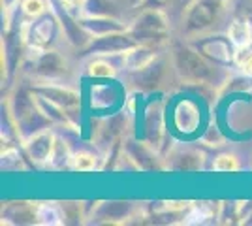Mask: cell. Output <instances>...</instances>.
<instances>
[{"label": "cell", "mask_w": 252, "mask_h": 226, "mask_svg": "<svg viewBox=\"0 0 252 226\" xmlns=\"http://www.w3.org/2000/svg\"><path fill=\"white\" fill-rule=\"evenodd\" d=\"M134 8L128 0H85L81 15L85 17H111L126 21V13Z\"/></svg>", "instance_id": "obj_14"}, {"label": "cell", "mask_w": 252, "mask_h": 226, "mask_svg": "<svg viewBox=\"0 0 252 226\" xmlns=\"http://www.w3.org/2000/svg\"><path fill=\"white\" fill-rule=\"evenodd\" d=\"M25 51H29V45L25 43V38H23L21 25L19 27L10 25L6 31L4 43H2V66H4V74H6L8 81L15 75L17 68L25 63V59H27Z\"/></svg>", "instance_id": "obj_9"}, {"label": "cell", "mask_w": 252, "mask_h": 226, "mask_svg": "<svg viewBox=\"0 0 252 226\" xmlns=\"http://www.w3.org/2000/svg\"><path fill=\"white\" fill-rule=\"evenodd\" d=\"M162 47H153V45H136L134 49L126 51L123 55V68L126 72H137L141 68L149 66L158 59V51Z\"/></svg>", "instance_id": "obj_17"}, {"label": "cell", "mask_w": 252, "mask_h": 226, "mask_svg": "<svg viewBox=\"0 0 252 226\" xmlns=\"http://www.w3.org/2000/svg\"><path fill=\"white\" fill-rule=\"evenodd\" d=\"M189 43L196 47L205 59L222 68L237 65V47L231 43L228 34H201L190 38Z\"/></svg>", "instance_id": "obj_6"}, {"label": "cell", "mask_w": 252, "mask_h": 226, "mask_svg": "<svg viewBox=\"0 0 252 226\" xmlns=\"http://www.w3.org/2000/svg\"><path fill=\"white\" fill-rule=\"evenodd\" d=\"M222 11L224 8L211 0H194L183 15L181 36L190 40V38H196L201 34H207L220 19Z\"/></svg>", "instance_id": "obj_5"}, {"label": "cell", "mask_w": 252, "mask_h": 226, "mask_svg": "<svg viewBox=\"0 0 252 226\" xmlns=\"http://www.w3.org/2000/svg\"><path fill=\"white\" fill-rule=\"evenodd\" d=\"M226 11H230L231 19L239 17V19L252 21V0H230Z\"/></svg>", "instance_id": "obj_27"}, {"label": "cell", "mask_w": 252, "mask_h": 226, "mask_svg": "<svg viewBox=\"0 0 252 226\" xmlns=\"http://www.w3.org/2000/svg\"><path fill=\"white\" fill-rule=\"evenodd\" d=\"M125 121H126V113L123 115H115L111 119H105L102 123V127L98 129V134H96V141L100 145H104L105 149H109L115 141L121 140L123 136V129H125Z\"/></svg>", "instance_id": "obj_20"}, {"label": "cell", "mask_w": 252, "mask_h": 226, "mask_svg": "<svg viewBox=\"0 0 252 226\" xmlns=\"http://www.w3.org/2000/svg\"><path fill=\"white\" fill-rule=\"evenodd\" d=\"M239 68H241V72L247 75V77H252V53H249L247 59L239 63Z\"/></svg>", "instance_id": "obj_32"}, {"label": "cell", "mask_w": 252, "mask_h": 226, "mask_svg": "<svg viewBox=\"0 0 252 226\" xmlns=\"http://www.w3.org/2000/svg\"><path fill=\"white\" fill-rule=\"evenodd\" d=\"M134 207L128 202H105V204L100 205L96 217L98 219H104V221H121V219H128L132 215Z\"/></svg>", "instance_id": "obj_21"}, {"label": "cell", "mask_w": 252, "mask_h": 226, "mask_svg": "<svg viewBox=\"0 0 252 226\" xmlns=\"http://www.w3.org/2000/svg\"><path fill=\"white\" fill-rule=\"evenodd\" d=\"M59 31H61V23L53 13V10L38 19L21 23L23 38H25V43L29 45V49H38V51L53 49V45L59 38Z\"/></svg>", "instance_id": "obj_7"}, {"label": "cell", "mask_w": 252, "mask_h": 226, "mask_svg": "<svg viewBox=\"0 0 252 226\" xmlns=\"http://www.w3.org/2000/svg\"><path fill=\"white\" fill-rule=\"evenodd\" d=\"M192 2H194V0H171L169 6L166 8V13H168L169 21H177V23L183 21V15H185V11L190 8Z\"/></svg>", "instance_id": "obj_28"}, {"label": "cell", "mask_w": 252, "mask_h": 226, "mask_svg": "<svg viewBox=\"0 0 252 226\" xmlns=\"http://www.w3.org/2000/svg\"><path fill=\"white\" fill-rule=\"evenodd\" d=\"M164 74H166V65L164 61L158 57L155 63H151L149 66L137 70V72H128V79L130 83L134 85V89H141V91H151L162 83L164 79Z\"/></svg>", "instance_id": "obj_15"}, {"label": "cell", "mask_w": 252, "mask_h": 226, "mask_svg": "<svg viewBox=\"0 0 252 226\" xmlns=\"http://www.w3.org/2000/svg\"><path fill=\"white\" fill-rule=\"evenodd\" d=\"M164 168L171 172H196L201 168V153L189 145H175L166 153Z\"/></svg>", "instance_id": "obj_12"}, {"label": "cell", "mask_w": 252, "mask_h": 226, "mask_svg": "<svg viewBox=\"0 0 252 226\" xmlns=\"http://www.w3.org/2000/svg\"><path fill=\"white\" fill-rule=\"evenodd\" d=\"M59 2H61L70 13H74L77 17L81 15V10H83V6H85V0H59Z\"/></svg>", "instance_id": "obj_30"}, {"label": "cell", "mask_w": 252, "mask_h": 226, "mask_svg": "<svg viewBox=\"0 0 252 226\" xmlns=\"http://www.w3.org/2000/svg\"><path fill=\"white\" fill-rule=\"evenodd\" d=\"M171 66L183 83L190 85H220L222 66L211 63L203 55L192 47L190 43H173L171 51Z\"/></svg>", "instance_id": "obj_1"}, {"label": "cell", "mask_w": 252, "mask_h": 226, "mask_svg": "<svg viewBox=\"0 0 252 226\" xmlns=\"http://www.w3.org/2000/svg\"><path fill=\"white\" fill-rule=\"evenodd\" d=\"M201 140H203V143H207V145H213V147L217 145V147H219V145L224 143V136H222L220 130L217 129V127H209Z\"/></svg>", "instance_id": "obj_29"}, {"label": "cell", "mask_w": 252, "mask_h": 226, "mask_svg": "<svg viewBox=\"0 0 252 226\" xmlns=\"http://www.w3.org/2000/svg\"><path fill=\"white\" fill-rule=\"evenodd\" d=\"M239 168H241L239 159L233 153H220L213 162V170L215 172H237Z\"/></svg>", "instance_id": "obj_26"}, {"label": "cell", "mask_w": 252, "mask_h": 226, "mask_svg": "<svg viewBox=\"0 0 252 226\" xmlns=\"http://www.w3.org/2000/svg\"><path fill=\"white\" fill-rule=\"evenodd\" d=\"M36 223L38 225H63V211L55 204H38L36 205Z\"/></svg>", "instance_id": "obj_23"}, {"label": "cell", "mask_w": 252, "mask_h": 226, "mask_svg": "<svg viewBox=\"0 0 252 226\" xmlns=\"http://www.w3.org/2000/svg\"><path fill=\"white\" fill-rule=\"evenodd\" d=\"M79 25L83 27L85 32L91 38L128 31V23L123 21V19H111V17H85V15H79Z\"/></svg>", "instance_id": "obj_16"}, {"label": "cell", "mask_w": 252, "mask_h": 226, "mask_svg": "<svg viewBox=\"0 0 252 226\" xmlns=\"http://www.w3.org/2000/svg\"><path fill=\"white\" fill-rule=\"evenodd\" d=\"M21 11L29 19H38L51 11V0H21Z\"/></svg>", "instance_id": "obj_25"}, {"label": "cell", "mask_w": 252, "mask_h": 226, "mask_svg": "<svg viewBox=\"0 0 252 226\" xmlns=\"http://www.w3.org/2000/svg\"><path fill=\"white\" fill-rule=\"evenodd\" d=\"M100 168V159L91 151H75L72 155V170L75 172H94Z\"/></svg>", "instance_id": "obj_24"}, {"label": "cell", "mask_w": 252, "mask_h": 226, "mask_svg": "<svg viewBox=\"0 0 252 226\" xmlns=\"http://www.w3.org/2000/svg\"><path fill=\"white\" fill-rule=\"evenodd\" d=\"M228 38L237 47V51H249L252 45V21L233 17L228 25Z\"/></svg>", "instance_id": "obj_19"}, {"label": "cell", "mask_w": 252, "mask_h": 226, "mask_svg": "<svg viewBox=\"0 0 252 226\" xmlns=\"http://www.w3.org/2000/svg\"><path fill=\"white\" fill-rule=\"evenodd\" d=\"M143 136L149 147L157 151L158 155L164 151L166 140V115L162 102H151L143 111Z\"/></svg>", "instance_id": "obj_10"}, {"label": "cell", "mask_w": 252, "mask_h": 226, "mask_svg": "<svg viewBox=\"0 0 252 226\" xmlns=\"http://www.w3.org/2000/svg\"><path fill=\"white\" fill-rule=\"evenodd\" d=\"M128 32L134 36L139 45L164 47L169 42L171 21L166 10L139 8V13L128 23Z\"/></svg>", "instance_id": "obj_3"}, {"label": "cell", "mask_w": 252, "mask_h": 226, "mask_svg": "<svg viewBox=\"0 0 252 226\" xmlns=\"http://www.w3.org/2000/svg\"><path fill=\"white\" fill-rule=\"evenodd\" d=\"M171 0H141L139 8H157V10H166Z\"/></svg>", "instance_id": "obj_31"}, {"label": "cell", "mask_w": 252, "mask_h": 226, "mask_svg": "<svg viewBox=\"0 0 252 226\" xmlns=\"http://www.w3.org/2000/svg\"><path fill=\"white\" fill-rule=\"evenodd\" d=\"M19 2H21V0H2V6L6 8V11H11Z\"/></svg>", "instance_id": "obj_33"}, {"label": "cell", "mask_w": 252, "mask_h": 226, "mask_svg": "<svg viewBox=\"0 0 252 226\" xmlns=\"http://www.w3.org/2000/svg\"><path fill=\"white\" fill-rule=\"evenodd\" d=\"M23 145L32 164H49L57 145V136L45 129L42 132H36L27 141H23Z\"/></svg>", "instance_id": "obj_13"}, {"label": "cell", "mask_w": 252, "mask_h": 226, "mask_svg": "<svg viewBox=\"0 0 252 226\" xmlns=\"http://www.w3.org/2000/svg\"><path fill=\"white\" fill-rule=\"evenodd\" d=\"M136 45L139 43L134 40V36L128 31H123V32L91 38V42L85 45V49H81V53L91 55V57H115V55H125Z\"/></svg>", "instance_id": "obj_8"}, {"label": "cell", "mask_w": 252, "mask_h": 226, "mask_svg": "<svg viewBox=\"0 0 252 226\" xmlns=\"http://www.w3.org/2000/svg\"><path fill=\"white\" fill-rule=\"evenodd\" d=\"M8 113H10L15 134L19 136L21 141H27L36 132L49 129L51 121L42 113V109L38 108L32 89L27 87H17L13 97L8 102Z\"/></svg>", "instance_id": "obj_2"}, {"label": "cell", "mask_w": 252, "mask_h": 226, "mask_svg": "<svg viewBox=\"0 0 252 226\" xmlns=\"http://www.w3.org/2000/svg\"><path fill=\"white\" fill-rule=\"evenodd\" d=\"M34 93L42 95L49 102L57 104L59 108H63L70 117L79 111L81 108V95L79 91H75L72 87L63 85V83H38L32 87Z\"/></svg>", "instance_id": "obj_11"}, {"label": "cell", "mask_w": 252, "mask_h": 226, "mask_svg": "<svg viewBox=\"0 0 252 226\" xmlns=\"http://www.w3.org/2000/svg\"><path fill=\"white\" fill-rule=\"evenodd\" d=\"M23 65L27 66V74L38 83H63L70 75L66 57L55 49H29Z\"/></svg>", "instance_id": "obj_4"}, {"label": "cell", "mask_w": 252, "mask_h": 226, "mask_svg": "<svg viewBox=\"0 0 252 226\" xmlns=\"http://www.w3.org/2000/svg\"><path fill=\"white\" fill-rule=\"evenodd\" d=\"M85 72L89 77H96V79H113L117 75V68L109 61H105L104 57H94L93 61L87 63Z\"/></svg>", "instance_id": "obj_22"}, {"label": "cell", "mask_w": 252, "mask_h": 226, "mask_svg": "<svg viewBox=\"0 0 252 226\" xmlns=\"http://www.w3.org/2000/svg\"><path fill=\"white\" fill-rule=\"evenodd\" d=\"M125 153L132 159V162L136 164L137 170H155L158 168L157 166V157L158 153L153 147H149L147 143H137V141H126L125 145Z\"/></svg>", "instance_id": "obj_18"}, {"label": "cell", "mask_w": 252, "mask_h": 226, "mask_svg": "<svg viewBox=\"0 0 252 226\" xmlns=\"http://www.w3.org/2000/svg\"><path fill=\"white\" fill-rule=\"evenodd\" d=\"M128 2H132V4L137 6V8H139V4H141V0H128Z\"/></svg>", "instance_id": "obj_34"}]
</instances>
